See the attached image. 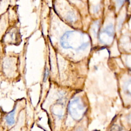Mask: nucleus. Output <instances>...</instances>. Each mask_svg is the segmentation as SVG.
I'll use <instances>...</instances> for the list:
<instances>
[{
    "label": "nucleus",
    "mask_w": 131,
    "mask_h": 131,
    "mask_svg": "<svg viewBox=\"0 0 131 131\" xmlns=\"http://www.w3.org/2000/svg\"><path fill=\"white\" fill-rule=\"evenodd\" d=\"M89 36L83 33L78 31L66 32L60 39L61 46L64 49H84L90 44Z\"/></svg>",
    "instance_id": "f257e3e1"
},
{
    "label": "nucleus",
    "mask_w": 131,
    "mask_h": 131,
    "mask_svg": "<svg viewBox=\"0 0 131 131\" xmlns=\"http://www.w3.org/2000/svg\"><path fill=\"white\" fill-rule=\"evenodd\" d=\"M68 110L75 120H79L81 119L86 112V106L81 98L77 97L70 102Z\"/></svg>",
    "instance_id": "f03ea898"
},
{
    "label": "nucleus",
    "mask_w": 131,
    "mask_h": 131,
    "mask_svg": "<svg viewBox=\"0 0 131 131\" xmlns=\"http://www.w3.org/2000/svg\"><path fill=\"white\" fill-rule=\"evenodd\" d=\"M15 108L11 111L9 114H8L6 117V120L7 124L9 125L13 124L15 122L14 119V113H15Z\"/></svg>",
    "instance_id": "7ed1b4c3"
},
{
    "label": "nucleus",
    "mask_w": 131,
    "mask_h": 131,
    "mask_svg": "<svg viewBox=\"0 0 131 131\" xmlns=\"http://www.w3.org/2000/svg\"><path fill=\"white\" fill-rule=\"evenodd\" d=\"M104 33H106L107 35L110 36L111 37H113L114 34V27L112 25H110L105 27L103 31Z\"/></svg>",
    "instance_id": "20e7f679"
},
{
    "label": "nucleus",
    "mask_w": 131,
    "mask_h": 131,
    "mask_svg": "<svg viewBox=\"0 0 131 131\" xmlns=\"http://www.w3.org/2000/svg\"><path fill=\"white\" fill-rule=\"evenodd\" d=\"M126 0H116V5L117 6L118 8H120L123 4H124V3L125 2Z\"/></svg>",
    "instance_id": "39448f33"
},
{
    "label": "nucleus",
    "mask_w": 131,
    "mask_h": 131,
    "mask_svg": "<svg viewBox=\"0 0 131 131\" xmlns=\"http://www.w3.org/2000/svg\"><path fill=\"white\" fill-rule=\"evenodd\" d=\"M48 75V70H46V72L45 73V79L47 78Z\"/></svg>",
    "instance_id": "423d86ee"
},
{
    "label": "nucleus",
    "mask_w": 131,
    "mask_h": 131,
    "mask_svg": "<svg viewBox=\"0 0 131 131\" xmlns=\"http://www.w3.org/2000/svg\"><path fill=\"white\" fill-rule=\"evenodd\" d=\"M130 117H131V115H130Z\"/></svg>",
    "instance_id": "0eeeda50"
}]
</instances>
